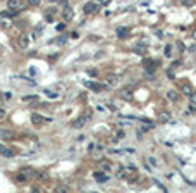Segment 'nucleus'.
Returning <instances> with one entry per match:
<instances>
[{"mask_svg": "<svg viewBox=\"0 0 196 193\" xmlns=\"http://www.w3.org/2000/svg\"><path fill=\"white\" fill-rule=\"evenodd\" d=\"M26 4H28V2H24V0H9V2H7V7H9L11 11H21V9L26 7Z\"/></svg>", "mask_w": 196, "mask_h": 193, "instance_id": "obj_1", "label": "nucleus"}, {"mask_svg": "<svg viewBox=\"0 0 196 193\" xmlns=\"http://www.w3.org/2000/svg\"><path fill=\"white\" fill-rule=\"evenodd\" d=\"M146 50H148V41L146 40H141V41H138V43L134 45V52L139 54V55H144Z\"/></svg>", "mask_w": 196, "mask_h": 193, "instance_id": "obj_2", "label": "nucleus"}, {"mask_svg": "<svg viewBox=\"0 0 196 193\" xmlns=\"http://www.w3.org/2000/svg\"><path fill=\"white\" fill-rule=\"evenodd\" d=\"M31 121L36 122V124H43V122H52V117H45L41 114H31Z\"/></svg>", "mask_w": 196, "mask_h": 193, "instance_id": "obj_3", "label": "nucleus"}, {"mask_svg": "<svg viewBox=\"0 0 196 193\" xmlns=\"http://www.w3.org/2000/svg\"><path fill=\"white\" fill-rule=\"evenodd\" d=\"M119 97L124 98V100H131L133 98V91H131V88H121L119 90Z\"/></svg>", "mask_w": 196, "mask_h": 193, "instance_id": "obj_4", "label": "nucleus"}, {"mask_svg": "<svg viewBox=\"0 0 196 193\" xmlns=\"http://www.w3.org/2000/svg\"><path fill=\"white\" fill-rule=\"evenodd\" d=\"M62 17H64V21H71V19L74 17V12H72V9H71L69 5H65V7H64V11H62Z\"/></svg>", "mask_w": 196, "mask_h": 193, "instance_id": "obj_5", "label": "nucleus"}, {"mask_svg": "<svg viewBox=\"0 0 196 193\" xmlns=\"http://www.w3.org/2000/svg\"><path fill=\"white\" fill-rule=\"evenodd\" d=\"M93 178L96 179V183H107V181H109V179H110V178L107 176L105 172H100V171H96V172L93 174Z\"/></svg>", "mask_w": 196, "mask_h": 193, "instance_id": "obj_6", "label": "nucleus"}, {"mask_svg": "<svg viewBox=\"0 0 196 193\" xmlns=\"http://www.w3.org/2000/svg\"><path fill=\"white\" fill-rule=\"evenodd\" d=\"M29 41H31V38H29V36H26V34H24V36H21V38H19L17 40V45H19V48H28L29 47Z\"/></svg>", "mask_w": 196, "mask_h": 193, "instance_id": "obj_7", "label": "nucleus"}, {"mask_svg": "<svg viewBox=\"0 0 196 193\" xmlns=\"http://www.w3.org/2000/svg\"><path fill=\"white\" fill-rule=\"evenodd\" d=\"M86 121H88V117L86 116H81V117H77V119L72 122V128H76V129H79V128H83V126L86 124Z\"/></svg>", "mask_w": 196, "mask_h": 193, "instance_id": "obj_8", "label": "nucleus"}, {"mask_svg": "<svg viewBox=\"0 0 196 193\" xmlns=\"http://www.w3.org/2000/svg\"><path fill=\"white\" fill-rule=\"evenodd\" d=\"M129 26H121V28H117V36L119 38H127L129 36Z\"/></svg>", "mask_w": 196, "mask_h": 193, "instance_id": "obj_9", "label": "nucleus"}, {"mask_svg": "<svg viewBox=\"0 0 196 193\" xmlns=\"http://www.w3.org/2000/svg\"><path fill=\"white\" fill-rule=\"evenodd\" d=\"M84 85H86L90 90H93V91H102V85H98V83H95V81H86Z\"/></svg>", "mask_w": 196, "mask_h": 193, "instance_id": "obj_10", "label": "nucleus"}, {"mask_svg": "<svg viewBox=\"0 0 196 193\" xmlns=\"http://www.w3.org/2000/svg\"><path fill=\"white\" fill-rule=\"evenodd\" d=\"M96 9H98V7L95 5V4H93V2H88L86 5L83 7V11L86 12V14H91V12H95V11H96Z\"/></svg>", "mask_w": 196, "mask_h": 193, "instance_id": "obj_11", "label": "nucleus"}, {"mask_svg": "<svg viewBox=\"0 0 196 193\" xmlns=\"http://www.w3.org/2000/svg\"><path fill=\"white\" fill-rule=\"evenodd\" d=\"M177 98H179L177 91H174V90H169L167 91V100H170V102H177Z\"/></svg>", "mask_w": 196, "mask_h": 193, "instance_id": "obj_12", "label": "nucleus"}, {"mask_svg": "<svg viewBox=\"0 0 196 193\" xmlns=\"http://www.w3.org/2000/svg\"><path fill=\"white\" fill-rule=\"evenodd\" d=\"M107 81H109V85H110V86H114V85H117V81H119V76H117V74H107Z\"/></svg>", "mask_w": 196, "mask_h": 193, "instance_id": "obj_13", "label": "nucleus"}, {"mask_svg": "<svg viewBox=\"0 0 196 193\" xmlns=\"http://www.w3.org/2000/svg\"><path fill=\"white\" fill-rule=\"evenodd\" d=\"M45 95L50 98V100H57L58 97H60V93H57V91H52V90H45Z\"/></svg>", "mask_w": 196, "mask_h": 193, "instance_id": "obj_14", "label": "nucleus"}, {"mask_svg": "<svg viewBox=\"0 0 196 193\" xmlns=\"http://www.w3.org/2000/svg\"><path fill=\"white\" fill-rule=\"evenodd\" d=\"M0 155L12 157V150H11V148H7V147H4V145H0Z\"/></svg>", "mask_w": 196, "mask_h": 193, "instance_id": "obj_15", "label": "nucleus"}, {"mask_svg": "<svg viewBox=\"0 0 196 193\" xmlns=\"http://www.w3.org/2000/svg\"><path fill=\"white\" fill-rule=\"evenodd\" d=\"M158 119H160L162 122H165V124H167V122H170V114H169V112H160Z\"/></svg>", "mask_w": 196, "mask_h": 193, "instance_id": "obj_16", "label": "nucleus"}, {"mask_svg": "<svg viewBox=\"0 0 196 193\" xmlns=\"http://www.w3.org/2000/svg\"><path fill=\"white\" fill-rule=\"evenodd\" d=\"M0 138H4V140H11V138H12V131L11 129H2V131H0Z\"/></svg>", "mask_w": 196, "mask_h": 193, "instance_id": "obj_17", "label": "nucleus"}, {"mask_svg": "<svg viewBox=\"0 0 196 193\" xmlns=\"http://www.w3.org/2000/svg\"><path fill=\"white\" fill-rule=\"evenodd\" d=\"M181 91H182V93H184V95H188V97H189L191 93H193V88H191V86L188 85V83H184V85L181 86Z\"/></svg>", "mask_w": 196, "mask_h": 193, "instance_id": "obj_18", "label": "nucleus"}, {"mask_svg": "<svg viewBox=\"0 0 196 193\" xmlns=\"http://www.w3.org/2000/svg\"><path fill=\"white\" fill-rule=\"evenodd\" d=\"M19 172H21V174H24V176H26V178H29V176H33V174H35V172H33V169H31V167H24V169H21V171H19Z\"/></svg>", "mask_w": 196, "mask_h": 193, "instance_id": "obj_19", "label": "nucleus"}, {"mask_svg": "<svg viewBox=\"0 0 196 193\" xmlns=\"http://www.w3.org/2000/svg\"><path fill=\"white\" fill-rule=\"evenodd\" d=\"M165 57H172V45H165Z\"/></svg>", "mask_w": 196, "mask_h": 193, "instance_id": "obj_20", "label": "nucleus"}, {"mask_svg": "<svg viewBox=\"0 0 196 193\" xmlns=\"http://www.w3.org/2000/svg\"><path fill=\"white\" fill-rule=\"evenodd\" d=\"M115 136H117V138L114 140V142H117V140H122V138H126V133H124V131L121 129V131H117V135H115Z\"/></svg>", "mask_w": 196, "mask_h": 193, "instance_id": "obj_21", "label": "nucleus"}, {"mask_svg": "<svg viewBox=\"0 0 196 193\" xmlns=\"http://www.w3.org/2000/svg\"><path fill=\"white\" fill-rule=\"evenodd\" d=\"M148 162H150L153 167H158V162H156V159H155V157H151V155L148 157Z\"/></svg>", "mask_w": 196, "mask_h": 193, "instance_id": "obj_22", "label": "nucleus"}, {"mask_svg": "<svg viewBox=\"0 0 196 193\" xmlns=\"http://www.w3.org/2000/svg\"><path fill=\"white\" fill-rule=\"evenodd\" d=\"M182 5H186V7H193V5H194V0H182Z\"/></svg>", "mask_w": 196, "mask_h": 193, "instance_id": "obj_23", "label": "nucleus"}, {"mask_svg": "<svg viewBox=\"0 0 196 193\" xmlns=\"http://www.w3.org/2000/svg\"><path fill=\"white\" fill-rule=\"evenodd\" d=\"M189 103H194L196 105V91H193V93L189 95Z\"/></svg>", "mask_w": 196, "mask_h": 193, "instance_id": "obj_24", "label": "nucleus"}, {"mask_svg": "<svg viewBox=\"0 0 196 193\" xmlns=\"http://www.w3.org/2000/svg\"><path fill=\"white\" fill-rule=\"evenodd\" d=\"M26 2H28L29 5H33V7H36V5H40V2H41V0H26Z\"/></svg>", "mask_w": 196, "mask_h": 193, "instance_id": "obj_25", "label": "nucleus"}, {"mask_svg": "<svg viewBox=\"0 0 196 193\" xmlns=\"http://www.w3.org/2000/svg\"><path fill=\"white\" fill-rule=\"evenodd\" d=\"M29 74H31V76H38V69L31 66V67H29Z\"/></svg>", "mask_w": 196, "mask_h": 193, "instance_id": "obj_26", "label": "nucleus"}, {"mask_svg": "<svg viewBox=\"0 0 196 193\" xmlns=\"http://www.w3.org/2000/svg\"><path fill=\"white\" fill-rule=\"evenodd\" d=\"M2 97H4V100H11L12 93H11V91H5V93H2Z\"/></svg>", "mask_w": 196, "mask_h": 193, "instance_id": "obj_27", "label": "nucleus"}, {"mask_svg": "<svg viewBox=\"0 0 196 193\" xmlns=\"http://www.w3.org/2000/svg\"><path fill=\"white\" fill-rule=\"evenodd\" d=\"M26 179H28V178L24 176V174H21V172H19V174H17V181H19V183H24V181H26Z\"/></svg>", "mask_w": 196, "mask_h": 193, "instance_id": "obj_28", "label": "nucleus"}, {"mask_svg": "<svg viewBox=\"0 0 196 193\" xmlns=\"http://www.w3.org/2000/svg\"><path fill=\"white\" fill-rule=\"evenodd\" d=\"M55 29H57V31H64V29H65V24H64V23H58L57 26H55Z\"/></svg>", "mask_w": 196, "mask_h": 193, "instance_id": "obj_29", "label": "nucleus"}, {"mask_svg": "<svg viewBox=\"0 0 196 193\" xmlns=\"http://www.w3.org/2000/svg\"><path fill=\"white\" fill-rule=\"evenodd\" d=\"M35 98H36L35 95H26V97H23V100H24V102H29V100H35Z\"/></svg>", "mask_w": 196, "mask_h": 193, "instance_id": "obj_30", "label": "nucleus"}, {"mask_svg": "<svg viewBox=\"0 0 196 193\" xmlns=\"http://www.w3.org/2000/svg\"><path fill=\"white\" fill-rule=\"evenodd\" d=\"M155 185H156V186H158V188H160L162 191H167V188L163 186V185H162V183H160V181H156V179H155Z\"/></svg>", "mask_w": 196, "mask_h": 193, "instance_id": "obj_31", "label": "nucleus"}, {"mask_svg": "<svg viewBox=\"0 0 196 193\" xmlns=\"http://www.w3.org/2000/svg\"><path fill=\"white\" fill-rule=\"evenodd\" d=\"M65 40H67L65 36H60V38L57 40V45H64V43H65Z\"/></svg>", "mask_w": 196, "mask_h": 193, "instance_id": "obj_32", "label": "nucleus"}, {"mask_svg": "<svg viewBox=\"0 0 196 193\" xmlns=\"http://www.w3.org/2000/svg\"><path fill=\"white\" fill-rule=\"evenodd\" d=\"M46 178H48V176H46L45 172H40V174H38V179H41V181H43V179H46Z\"/></svg>", "mask_w": 196, "mask_h": 193, "instance_id": "obj_33", "label": "nucleus"}, {"mask_svg": "<svg viewBox=\"0 0 196 193\" xmlns=\"http://www.w3.org/2000/svg\"><path fill=\"white\" fill-rule=\"evenodd\" d=\"M2 117H5V109L4 107H0V119H2Z\"/></svg>", "mask_w": 196, "mask_h": 193, "instance_id": "obj_34", "label": "nucleus"}, {"mask_svg": "<svg viewBox=\"0 0 196 193\" xmlns=\"http://www.w3.org/2000/svg\"><path fill=\"white\" fill-rule=\"evenodd\" d=\"M127 171H136V165L134 164H127Z\"/></svg>", "mask_w": 196, "mask_h": 193, "instance_id": "obj_35", "label": "nucleus"}, {"mask_svg": "<svg viewBox=\"0 0 196 193\" xmlns=\"http://www.w3.org/2000/svg\"><path fill=\"white\" fill-rule=\"evenodd\" d=\"M189 110L193 114H196V105H194V103H191V105H189Z\"/></svg>", "mask_w": 196, "mask_h": 193, "instance_id": "obj_36", "label": "nucleus"}, {"mask_svg": "<svg viewBox=\"0 0 196 193\" xmlns=\"http://www.w3.org/2000/svg\"><path fill=\"white\" fill-rule=\"evenodd\" d=\"M167 76H169V78H170V80H174V78H175V74H174L172 71H167Z\"/></svg>", "mask_w": 196, "mask_h": 193, "instance_id": "obj_37", "label": "nucleus"}, {"mask_svg": "<svg viewBox=\"0 0 196 193\" xmlns=\"http://www.w3.org/2000/svg\"><path fill=\"white\" fill-rule=\"evenodd\" d=\"M93 148H95V143H90L88 145V152H93Z\"/></svg>", "mask_w": 196, "mask_h": 193, "instance_id": "obj_38", "label": "nucleus"}, {"mask_svg": "<svg viewBox=\"0 0 196 193\" xmlns=\"http://www.w3.org/2000/svg\"><path fill=\"white\" fill-rule=\"evenodd\" d=\"M102 164H103V169H105V171H109V169H110V165H109V162H102Z\"/></svg>", "mask_w": 196, "mask_h": 193, "instance_id": "obj_39", "label": "nucleus"}, {"mask_svg": "<svg viewBox=\"0 0 196 193\" xmlns=\"http://www.w3.org/2000/svg\"><path fill=\"white\" fill-rule=\"evenodd\" d=\"M88 74H90V76H96V71H93V69H90V71H88Z\"/></svg>", "mask_w": 196, "mask_h": 193, "instance_id": "obj_40", "label": "nucleus"}, {"mask_svg": "<svg viewBox=\"0 0 196 193\" xmlns=\"http://www.w3.org/2000/svg\"><path fill=\"white\" fill-rule=\"evenodd\" d=\"M58 2H60V4H62V5H64V7L67 5V0H58Z\"/></svg>", "mask_w": 196, "mask_h": 193, "instance_id": "obj_41", "label": "nucleus"}, {"mask_svg": "<svg viewBox=\"0 0 196 193\" xmlns=\"http://www.w3.org/2000/svg\"><path fill=\"white\" fill-rule=\"evenodd\" d=\"M193 38H194V40H196V29H194V31H193Z\"/></svg>", "mask_w": 196, "mask_h": 193, "instance_id": "obj_42", "label": "nucleus"}, {"mask_svg": "<svg viewBox=\"0 0 196 193\" xmlns=\"http://www.w3.org/2000/svg\"><path fill=\"white\" fill-rule=\"evenodd\" d=\"M50 2H52V4H57V2H58V0H50Z\"/></svg>", "mask_w": 196, "mask_h": 193, "instance_id": "obj_43", "label": "nucleus"}]
</instances>
